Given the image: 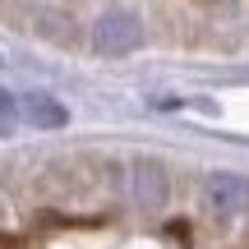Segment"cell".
Masks as SVG:
<instances>
[{"instance_id":"6da1fadb","label":"cell","mask_w":249,"mask_h":249,"mask_svg":"<svg viewBox=\"0 0 249 249\" xmlns=\"http://www.w3.org/2000/svg\"><path fill=\"white\" fill-rule=\"evenodd\" d=\"M92 46L102 55H129L143 46V18L134 9H107L92 23Z\"/></svg>"},{"instance_id":"7a4b0ae2","label":"cell","mask_w":249,"mask_h":249,"mask_svg":"<svg viewBox=\"0 0 249 249\" xmlns=\"http://www.w3.org/2000/svg\"><path fill=\"white\" fill-rule=\"evenodd\" d=\"M203 208L213 217H245L249 213V180L231 176V171H217L203 180Z\"/></svg>"},{"instance_id":"3957f363","label":"cell","mask_w":249,"mask_h":249,"mask_svg":"<svg viewBox=\"0 0 249 249\" xmlns=\"http://www.w3.org/2000/svg\"><path fill=\"white\" fill-rule=\"evenodd\" d=\"M166 189H171V180H166V166L161 161H139L134 166V198H139L143 213L166 208Z\"/></svg>"},{"instance_id":"277c9868","label":"cell","mask_w":249,"mask_h":249,"mask_svg":"<svg viewBox=\"0 0 249 249\" xmlns=\"http://www.w3.org/2000/svg\"><path fill=\"white\" fill-rule=\"evenodd\" d=\"M18 120H28L33 129H60L70 124V111L46 92H33V97H18Z\"/></svg>"},{"instance_id":"5b68a950","label":"cell","mask_w":249,"mask_h":249,"mask_svg":"<svg viewBox=\"0 0 249 249\" xmlns=\"http://www.w3.org/2000/svg\"><path fill=\"white\" fill-rule=\"evenodd\" d=\"M14 124H18V97L0 92V134H14Z\"/></svg>"}]
</instances>
